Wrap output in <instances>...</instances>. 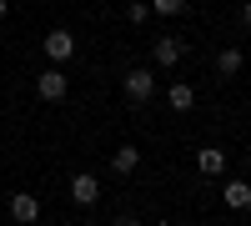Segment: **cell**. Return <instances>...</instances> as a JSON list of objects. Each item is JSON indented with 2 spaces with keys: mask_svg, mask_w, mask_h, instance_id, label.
I'll return each instance as SVG.
<instances>
[{
  "mask_svg": "<svg viewBox=\"0 0 251 226\" xmlns=\"http://www.w3.org/2000/svg\"><path fill=\"white\" fill-rule=\"evenodd\" d=\"M121 91H126L131 106H146V100L156 96V75H151V71H126V75H121Z\"/></svg>",
  "mask_w": 251,
  "mask_h": 226,
  "instance_id": "1",
  "label": "cell"
},
{
  "mask_svg": "<svg viewBox=\"0 0 251 226\" xmlns=\"http://www.w3.org/2000/svg\"><path fill=\"white\" fill-rule=\"evenodd\" d=\"M66 91H71V86H66V75H60V71H40V75H35V96H40V100H66Z\"/></svg>",
  "mask_w": 251,
  "mask_h": 226,
  "instance_id": "2",
  "label": "cell"
},
{
  "mask_svg": "<svg viewBox=\"0 0 251 226\" xmlns=\"http://www.w3.org/2000/svg\"><path fill=\"white\" fill-rule=\"evenodd\" d=\"M71 55H75V35H71V30H50V35H46V60L60 66V60H71Z\"/></svg>",
  "mask_w": 251,
  "mask_h": 226,
  "instance_id": "3",
  "label": "cell"
},
{
  "mask_svg": "<svg viewBox=\"0 0 251 226\" xmlns=\"http://www.w3.org/2000/svg\"><path fill=\"white\" fill-rule=\"evenodd\" d=\"M10 216H15L20 226H30V221H40V201H35L30 191H15V196H10Z\"/></svg>",
  "mask_w": 251,
  "mask_h": 226,
  "instance_id": "4",
  "label": "cell"
},
{
  "mask_svg": "<svg viewBox=\"0 0 251 226\" xmlns=\"http://www.w3.org/2000/svg\"><path fill=\"white\" fill-rule=\"evenodd\" d=\"M181 55H186V46H181L176 35H161V40H156V66H161V71L181 66Z\"/></svg>",
  "mask_w": 251,
  "mask_h": 226,
  "instance_id": "5",
  "label": "cell"
},
{
  "mask_svg": "<svg viewBox=\"0 0 251 226\" xmlns=\"http://www.w3.org/2000/svg\"><path fill=\"white\" fill-rule=\"evenodd\" d=\"M71 196H75V206H96V196H100V181H96L91 171H80V176L71 181Z\"/></svg>",
  "mask_w": 251,
  "mask_h": 226,
  "instance_id": "6",
  "label": "cell"
},
{
  "mask_svg": "<svg viewBox=\"0 0 251 226\" xmlns=\"http://www.w3.org/2000/svg\"><path fill=\"white\" fill-rule=\"evenodd\" d=\"M221 201H226L231 211H246V206H251V186H246V181H226V186H221Z\"/></svg>",
  "mask_w": 251,
  "mask_h": 226,
  "instance_id": "7",
  "label": "cell"
},
{
  "mask_svg": "<svg viewBox=\"0 0 251 226\" xmlns=\"http://www.w3.org/2000/svg\"><path fill=\"white\" fill-rule=\"evenodd\" d=\"M136 166H141V151H136V146H121V151H111V171H116V176H131Z\"/></svg>",
  "mask_w": 251,
  "mask_h": 226,
  "instance_id": "8",
  "label": "cell"
},
{
  "mask_svg": "<svg viewBox=\"0 0 251 226\" xmlns=\"http://www.w3.org/2000/svg\"><path fill=\"white\" fill-rule=\"evenodd\" d=\"M196 166H201V176H221L226 171V151H216V146L196 151Z\"/></svg>",
  "mask_w": 251,
  "mask_h": 226,
  "instance_id": "9",
  "label": "cell"
},
{
  "mask_svg": "<svg viewBox=\"0 0 251 226\" xmlns=\"http://www.w3.org/2000/svg\"><path fill=\"white\" fill-rule=\"evenodd\" d=\"M166 106H171V111H191V106H196V91L186 86V80H176V86L166 91Z\"/></svg>",
  "mask_w": 251,
  "mask_h": 226,
  "instance_id": "10",
  "label": "cell"
},
{
  "mask_svg": "<svg viewBox=\"0 0 251 226\" xmlns=\"http://www.w3.org/2000/svg\"><path fill=\"white\" fill-rule=\"evenodd\" d=\"M241 66H246V60H241V50H236V46H226V50L216 55V71H221V75H236Z\"/></svg>",
  "mask_w": 251,
  "mask_h": 226,
  "instance_id": "11",
  "label": "cell"
},
{
  "mask_svg": "<svg viewBox=\"0 0 251 226\" xmlns=\"http://www.w3.org/2000/svg\"><path fill=\"white\" fill-rule=\"evenodd\" d=\"M151 10H156V15H181L186 0H151Z\"/></svg>",
  "mask_w": 251,
  "mask_h": 226,
  "instance_id": "12",
  "label": "cell"
},
{
  "mask_svg": "<svg viewBox=\"0 0 251 226\" xmlns=\"http://www.w3.org/2000/svg\"><path fill=\"white\" fill-rule=\"evenodd\" d=\"M146 15H151V5H141V0L126 5V20H131V25H146Z\"/></svg>",
  "mask_w": 251,
  "mask_h": 226,
  "instance_id": "13",
  "label": "cell"
},
{
  "mask_svg": "<svg viewBox=\"0 0 251 226\" xmlns=\"http://www.w3.org/2000/svg\"><path fill=\"white\" fill-rule=\"evenodd\" d=\"M241 25L251 30V0H246V5H241Z\"/></svg>",
  "mask_w": 251,
  "mask_h": 226,
  "instance_id": "14",
  "label": "cell"
},
{
  "mask_svg": "<svg viewBox=\"0 0 251 226\" xmlns=\"http://www.w3.org/2000/svg\"><path fill=\"white\" fill-rule=\"evenodd\" d=\"M5 15H10V0H0V20H5Z\"/></svg>",
  "mask_w": 251,
  "mask_h": 226,
  "instance_id": "15",
  "label": "cell"
},
{
  "mask_svg": "<svg viewBox=\"0 0 251 226\" xmlns=\"http://www.w3.org/2000/svg\"><path fill=\"white\" fill-rule=\"evenodd\" d=\"M246 166H251V156H246Z\"/></svg>",
  "mask_w": 251,
  "mask_h": 226,
  "instance_id": "16",
  "label": "cell"
}]
</instances>
